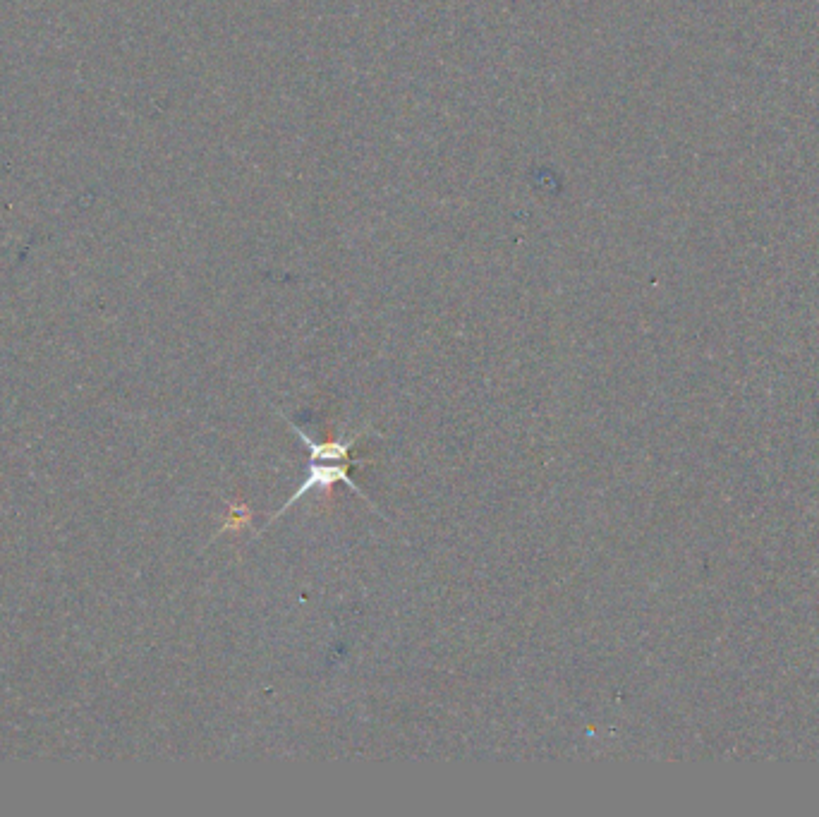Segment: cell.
Returning a JSON list of instances; mask_svg holds the SVG:
<instances>
[{
    "label": "cell",
    "instance_id": "7a4b0ae2",
    "mask_svg": "<svg viewBox=\"0 0 819 817\" xmlns=\"http://www.w3.org/2000/svg\"><path fill=\"white\" fill-rule=\"evenodd\" d=\"M283 417H285V415H283ZM285 422H288L290 429H293L297 437H300V439L305 441V444L309 446V456H312V461H333V463H336V461H348L350 453H353L355 441L360 439V434H355L353 439H345V441H326V444H319V441H314L312 437H309L307 432H302L300 427H295L293 422L288 420V417H285Z\"/></svg>",
    "mask_w": 819,
    "mask_h": 817
},
{
    "label": "cell",
    "instance_id": "6da1fadb",
    "mask_svg": "<svg viewBox=\"0 0 819 817\" xmlns=\"http://www.w3.org/2000/svg\"><path fill=\"white\" fill-rule=\"evenodd\" d=\"M364 463H367V461H353V463L348 461L345 465H333V461H329V465H321V461H312V465H309V470H307V480L300 484V489H297V492H295L293 496H290L288 501H285V504L281 506V511L271 513L269 523H271V520L281 518L283 513L288 511V508L295 504V501H300L302 496H307L309 492H312V489H326V487H331L333 482L348 484V487L353 489V492H355L357 496H360V499L367 501V504L372 506L374 511H376V506L372 504V499H367V496H364L362 487L353 480V475H350V468H353V465H364Z\"/></svg>",
    "mask_w": 819,
    "mask_h": 817
}]
</instances>
